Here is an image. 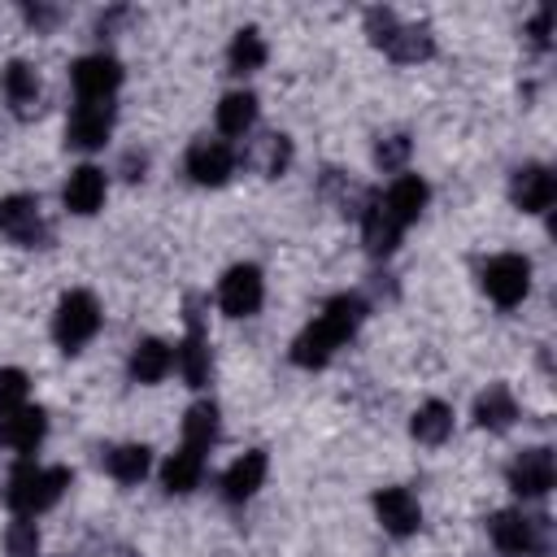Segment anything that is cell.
I'll return each mask as SVG.
<instances>
[{
    "label": "cell",
    "instance_id": "cell-1",
    "mask_svg": "<svg viewBox=\"0 0 557 557\" xmlns=\"http://www.w3.org/2000/svg\"><path fill=\"white\" fill-rule=\"evenodd\" d=\"M361 318H366V300H361V296H348V292H344V296H331L326 309H322V318L309 322V326L296 335V344H292V361L305 366V370L326 366L331 352L361 326Z\"/></svg>",
    "mask_w": 557,
    "mask_h": 557
},
{
    "label": "cell",
    "instance_id": "cell-2",
    "mask_svg": "<svg viewBox=\"0 0 557 557\" xmlns=\"http://www.w3.org/2000/svg\"><path fill=\"white\" fill-rule=\"evenodd\" d=\"M70 487V470L65 466H17L13 470V479H9V487H4V500H9V509L17 513V518H35V513H44L48 505H57L61 500V492Z\"/></svg>",
    "mask_w": 557,
    "mask_h": 557
},
{
    "label": "cell",
    "instance_id": "cell-3",
    "mask_svg": "<svg viewBox=\"0 0 557 557\" xmlns=\"http://www.w3.org/2000/svg\"><path fill=\"white\" fill-rule=\"evenodd\" d=\"M492 540L509 557H544L548 553V518H527L518 509H500L487 522Z\"/></svg>",
    "mask_w": 557,
    "mask_h": 557
},
{
    "label": "cell",
    "instance_id": "cell-4",
    "mask_svg": "<svg viewBox=\"0 0 557 557\" xmlns=\"http://www.w3.org/2000/svg\"><path fill=\"white\" fill-rule=\"evenodd\" d=\"M100 331V305L91 292H65L61 305H57V318H52V335L65 352H78L91 335Z\"/></svg>",
    "mask_w": 557,
    "mask_h": 557
},
{
    "label": "cell",
    "instance_id": "cell-5",
    "mask_svg": "<svg viewBox=\"0 0 557 557\" xmlns=\"http://www.w3.org/2000/svg\"><path fill=\"white\" fill-rule=\"evenodd\" d=\"M527 287H531V261L518 257V252H500V257H492V261L483 265V292H487L496 305L513 309V305L527 296Z\"/></svg>",
    "mask_w": 557,
    "mask_h": 557
},
{
    "label": "cell",
    "instance_id": "cell-6",
    "mask_svg": "<svg viewBox=\"0 0 557 557\" xmlns=\"http://www.w3.org/2000/svg\"><path fill=\"white\" fill-rule=\"evenodd\" d=\"M70 78H74L78 100H109L117 91V83H122V61L109 57V52H91V57L74 61Z\"/></svg>",
    "mask_w": 557,
    "mask_h": 557
},
{
    "label": "cell",
    "instance_id": "cell-7",
    "mask_svg": "<svg viewBox=\"0 0 557 557\" xmlns=\"http://www.w3.org/2000/svg\"><path fill=\"white\" fill-rule=\"evenodd\" d=\"M261 296H265V287H261V270L257 265H231L226 278H222V287H218V305L231 318L257 313L261 309Z\"/></svg>",
    "mask_w": 557,
    "mask_h": 557
},
{
    "label": "cell",
    "instance_id": "cell-8",
    "mask_svg": "<svg viewBox=\"0 0 557 557\" xmlns=\"http://www.w3.org/2000/svg\"><path fill=\"white\" fill-rule=\"evenodd\" d=\"M113 131V104L109 100H83L74 113H70V126H65V144L70 148H100Z\"/></svg>",
    "mask_w": 557,
    "mask_h": 557
},
{
    "label": "cell",
    "instance_id": "cell-9",
    "mask_svg": "<svg viewBox=\"0 0 557 557\" xmlns=\"http://www.w3.org/2000/svg\"><path fill=\"white\" fill-rule=\"evenodd\" d=\"M231 170H235L231 144H222V139H196V144L187 148V174H191L196 183L218 187V183L231 178Z\"/></svg>",
    "mask_w": 557,
    "mask_h": 557
},
{
    "label": "cell",
    "instance_id": "cell-10",
    "mask_svg": "<svg viewBox=\"0 0 557 557\" xmlns=\"http://www.w3.org/2000/svg\"><path fill=\"white\" fill-rule=\"evenodd\" d=\"M374 513H379L383 531H392V535H413L422 527V509L409 487H383L374 496Z\"/></svg>",
    "mask_w": 557,
    "mask_h": 557
},
{
    "label": "cell",
    "instance_id": "cell-11",
    "mask_svg": "<svg viewBox=\"0 0 557 557\" xmlns=\"http://www.w3.org/2000/svg\"><path fill=\"white\" fill-rule=\"evenodd\" d=\"M509 196L522 213H544L557 196V178L544 170V165H522L513 170V183H509Z\"/></svg>",
    "mask_w": 557,
    "mask_h": 557
},
{
    "label": "cell",
    "instance_id": "cell-12",
    "mask_svg": "<svg viewBox=\"0 0 557 557\" xmlns=\"http://www.w3.org/2000/svg\"><path fill=\"white\" fill-rule=\"evenodd\" d=\"M553 453L548 448H527L518 453V461L509 466V487L518 496H544L553 487Z\"/></svg>",
    "mask_w": 557,
    "mask_h": 557
},
{
    "label": "cell",
    "instance_id": "cell-13",
    "mask_svg": "<svg viewBox=\"0 0 557 557\" xmlns=\"http://www.w3.org/2000/svg\"><path fill=\"white\" fill-rule=\"evenodd\" d=\"M0 231L13 239V244H35L39 239V200L26 196V191H13L0 200Z\"/></svg>",
    "mask_w": 557,
    "mask_h": 557
},
{
    "label": "cell",
    "instance_id": "cell-14",
    "mask_svg": "<svg viewBox=\"0 0 557 557\" xmlns=\"http://www.w3.org/2000/svg\"><path fill=\"white\" fill-rule=\"evenodd\" d=\"M174 361H178V370H183V379H187L191 387H200V383L209 379V339H205V331H200V318H196V300L187 305V339L178 344Z\"/></svg>",
    "mask_w": 557,
    "mask_h": 557
},
{
    "label": "cell",
    "instance_id": "cell-15",
    "mask_svg": "<svg viewBox=\"0 0 557 557\" xmlns=\"http://www.w3.org/2000/svg\"><path fill=\"white\" fill-rule=\"evenodd\" d=\"M265 453L261 448H252V453H244L239 461H231V470L222 474V496L231 500V505H239V500H248L257 487H261V479H265Z\"/></svg>",
    "mask_w": 557,
    "mask_h": 557
},
{
    "label": "cell",
    "instance_id": "cell-16",
    "mask_svg": "<svg viewBox=\"0 0 557 557\" xmlns=\"http://www.w3.org/2000/svg\"><path fill=\"white\" fill-rule=\"evenodd\" d=\"M65 209L70 213H96L100 205H104V170H96V165H78L74 174H70V183H65Z\"/></svg>",
    "mask_w": 557,
    "mask_h": 557
},
{
    "label": "cell",
    "instance_id": "cell-17",
    "mask_svg": "<svg viewBox=\"0 0 557 557\" xmlns=\"http://www.w3.org/2000/svg\"><path fill=\"white\" fill-rule=\"evenodd\" d=\"M361 231H366V248L374 252V257H387L396 244H400V222L383 209V200L379 196H370L366 200V213H361Z\"/></svg>",
    "mask_w": 557,
    "mask_h": 557
},
{
    "label": "cell",
    "instance_id": "cell-18",
    "mask_svg": "<svg viewBox=\"0 0 557 557\" xmlns=\"http://www.w3.org/2000/svg\"><path fill=\"white\" fill-rule=\"evenodd\" d=\"M4 100L17 117H30L39 109V74L26 61H9L4 65Z\"/></svg>",
    "mask_w": 557,
    "mask_h": 557
},
{
    "label": "cell",
    "instance_id": "cell-19",
    "mask_svg": "<svg viewBox=\"0 0 557 557\" xmlns=\"http://www.w3.org/2000/svg\"><path fill=\"white\" fill-rule=\"evenodd\" d=\"M379 200H383V209H387L400 226H409V222L422 213V205H426V183H422L418 174H400Z\"/></svg>",
    "mask_w": 557,
    "mask_h": 557
},
{
    "label": "cell",
    "instance_id": "cell-20",
    "mask_svg": "<svg viewBox=\"0 0 557 557\" xmlns=\"http://www.w3.org/2000/svg\"><path fill=\"white\" fill-rule=\"evenodd\" d=\"M44 431H48V418H44V409H30V405L4 413V422H0L4 444H13L17 453H35L39 440H44Z\"/></svg>",
    "mask_w": 557,
    "mask_h": 557
},
{
    "label": "cell",
    "instance_id": "cell-21",
    "mask_svg": "<svg viewBox=\"0 0 557 557\" xmlns=\"http://www.w3.org/2000/svg\"><path fill=\"white\" fill-rule=\"evenodd\" d=\"M174 370V352L161 339H139L131 352V379L135 383H161Z\"/></svg>",
    "mask_w": 557,
    "mask_h": 557
},
{
    "label": "cell",
    "instance_id": "cell-22",
    "mask_svg": "<svg viewBox=\"0 0 557 557\" xmlns=\"http://www.w3.org/2000/svg\"><path fill=\"white\" fill-rule=\"evenodd\" d=\"M513 418H518V400H513V392L500 387V383H492V387L474 400V422L487 426V431H509Z\"/></svg>",
    "mask_w": 557,
    "mask_h": 557
},
{
    "label": "cell",
    "instance_id": "cell-23",
    "mask_svg": "<svg viewBox=\"0 0 557 557\" xmlns=\"http://www.w3.org/2000/svg\"><path fill=\"white\" fill-rule=\"evenodd\" d=\"M200 470H205V453H196V448H178V453H170V461L161 466V483H165V492H174V496H183V492H191L196 483H200Z\"/></svg>",
    "mask_w": 557,
    "mask_h": 557
},
{
    "label": "cell",
    "instance_id": "cell-24",
    "mask_svg": "<svg viewBox=\"0 0 557 557\" xmlns=\"http://www.w3.org/2000/svg\"><path fill=\"white\" fill-rule=\"evenodd\" d=\"M409 431H413L418 444H444L448 431H453V409H448L444 400H426V405L413 413Z\"/></svg>",
    "mask_w": 557,
    "mask_h": 557
},
{
    "label": "cell",
    "instance_id": "cell-25",
    "mask_svg": "<svg viewBox=\"0 0 557 557\" xmlns=\"http://www.w3.org/2000/svg\"><path fill=\"white\" fill-rule=\"evenodd\" d=\"M257 122V96L252 91H231L218 104V131L222 135H244Z\"/></svg>",
    "mask_w": 557,
    "mask_h": 557
},
{
    "label": "cell",
    "instance_id": "cell-26",
    "mask_svg": "<svg viewBox=\"0 0 557 557\" xmlns=\"http://www.w3.org/2000/svg\"><path fill=\"white\" fill-rule=\"evenodd\" d=\"M213 440H218V405L213 400H200L183 418V444L196 448V453H205Z\"/></svg>",
    "mask_w": 557,
    "mask_h": 557
},
{
    "label": "cell",
    "instance_id": "cell-27",
    "mask_svg": "<svg viewBox=\"0 0 557 557\" xmlns=\"http://www.w3.org/2000/svg\"><path fill=\"white\" fill-rule=\"evenodd\" d=\"M104 466H109V474H113L117 483H139V479L148 474V466H152V453H148L144 444H122V448H113V453L104 457Z\"/></svg>",
    "mask_w": 557,
    "mask_h": 557
},
{
    "label": "cell",
    "instance_id": "cell-28",
    "mask_svg": "<svg viewBox=\"0 0 557 557\" xmlns=\"http://www.w3.org/2000/svg\"><path fill=\"white\" fill-rule=\"evenodd\" d=\"M383 52H387L392 61H426V57L435 52V39H431L422 26H400V30L383 44Z\"/></svg>",
    "mask_w": 557,
    "mask_h": 557
},
{
    "label": "cell",
    "instance_id": "cell-29",
    "mask_svg": "<svg viewBox=\"0 0 557 557\" xmlns=\"http://www.w3.org/2000/svg\"><path fill=\"white\" fill-rule=\"evenodd\" d=\"M226 61H231L235 74H252V70H261V65H265V44H261V35H257L252 26L235 30V39H231V48H226Z\"/></svg>",
    "mask_w": 557,
    "mask_h": 557
},
{
    "label": "cell",
    "instance_id": "cell-30",
    "mask_svg": "<svg viewBox=\"0 0 557 557\" xmlns=\"http://www.w3.org/2000/svg\"><path fill=\"white\" fill-rule=\"evenodd\" d=\"M4 548H9V557H35V553H39V531H35V522H30V518H17V522L9 527V535H4Z\"/></svg>",
    "mask_w": 557,
    "mask_h": 557
},
{
    "label": "cell",
    "instance_id": "cell-31",
    "mask_svg": "<svg viewBox=\"0 0 557 557\" xmlns=\"http://www.w3.org/2000/svg\"><path fill=\"white\" fill-rule=\"evenodd\" d=\"M22 405H26V374L9 366V370H0V418Z\"/></svg>",
    "mask_w": 557,
    "mask_h": 557
},
{
    "label": "cell",
    "instance_id": "cell-32",
    "mask_svg": "<svg viewBox=\"0 0 557 557\" xmlns=\"http://www.w3.org/2000/svg\"><path fill=\"white\" fill-rule=\"evenodd\" d=\"M405 157H409V139H405V135H387V139H379V148H374V161H379L383 170H400Z\"/></svg>",
    "mask_w": 557,
    "mask_h": 557
},
{
    "label": "cell",
    "instance_id": "cell-33",
    "mask_svg": "<svg viewBox=\"0 0 557 557\" xmlns=\"http://www.w3.org/2000/svg\"><path fill=\"white\" fill-rule=\"evenodd\" d=\"M265 174L270 178H278L283 170H287V161H292V139L287 135H270V144H265Z\"/></svg>",
    "mask_w": 557,
    "mask_h": 557
},
{
    "label": "cell",
    "instance_id": "cell-34",
    "mask_svg": "<svg viewBox=\"0 0 557 557\" xmlns=\"http://www.w3.org/2000/svg\"><path fill=\"white\" fill-rule=\"evenodd\" d=\"M531 39H535V48H548V9H540L531 17Z\"/></svg>",
    "mask_w": 557,
    "mask_h": 557
},
{
    "label": "cell",
    "instance_id": "cell-35",
    "mask_svg": "<svg viewBox=\"0 0 557 557\" xmlns=\"http://www.w3.org/2000/svg\"><path fill=\"white\" fill-rule=\"evenodd\" d=\"M26 22H35V26H52V22H57V9H44V4H26Z\"/></svg>",
    "mask_w": 557,
    "mask_h": 557
}]
</instances>
